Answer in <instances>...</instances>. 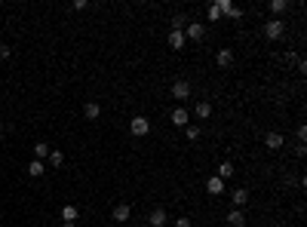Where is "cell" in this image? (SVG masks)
Instances as JSON below:
<instances>
[{
  "label": "cell",
  "instance_id": "2",
  "mask_svg": "<svg viewBox=\"0 0 307 227\" xmlns=\"http://www.w3.org/2000/svg\"><path fill=\"white\" fill-rule=\"evenodd\" d=\"M129 132L135 135V138H144V135L151 132V120H147L144 114H139V117H132V120H129Z\"/></svg>",
  "mask_w": 307,
  "mask_h": 227
},
{
  "label": "cell",
  "instance_id": "4",
  "mask_svg": "<svg viewBox=\"0 0 307 227\" xmlns=\"http://www.w3.org/2000/svg\"><path fill=\"white\" fill-rule=\"evenodd\" d=\"M169 95H172L175 101H188L190 98V83L188 80H175L172 86H169Z\"/></svg>",
  "mask_w": 307,
  "mask_h": 227
},
{
  "label": "cell",
  "instance_id": "30",
  "mask_svg": "<svg viewBox=\"0 0 307 227\" xmlns=\"http://www.w3.org/2000/svg\"><path fill=\"white\" fill-rule=\"evenodd\" d=\"M105 227H120V224H105Z\"/></svg>",
  "mask_w": 307,
  "mask_h": 227
},
{
  "label": "cell",
  "instance_id": "10",
  "mask_svg": "<svg viewBox=\"0 0 307 227\" xmlns=\"http://www.w3.org/2000/svg\"><path fill=\"white\" fill-rule=\"evenodd\" d=\"M227 224H231V227H246L249 221H246V212L243 209H231V212H227Z\"/></svg>",
  "mask_w": 307,
  "mask_h": 227
},
{
  "label": "cell",
  "instance_id": "17",
  "mask_svg": "<svg viewBox=\"0 0 307 227\" xmlns=\"http://www.w3.org/2000/svg\"><path fill=\"white\" fill-rule=\"evenodd\" d=\"M49 151H52V147L47 144V141H37V144H34V160H47V157H49Z\"/></svg>",
  "mask_w": 307,
  "mask_h": 227
},
{
  "label": "cell",
  "instance_id": "22",
  "mask_svg": "<svg viewBox=\"0 0 307 227\" xmlns=\"http://www.w3.org/2000/svg\"><path fill=\"white\" fill-rule=\"evenodd\" d=\"M43 172H47V169H43L40 160H31V163H28V175H31V178H40Z\"/></svg>",
  "mask_w": 307,
  "mask_h": 227
},
{
  "label": "cell",
  "instance_id": "21",
  "mask_svg": "<svg viewBox=\"0 0 307 227\" xmlns=\"http://www.w3.org/2000/svg\"><path fill=\"white\" fill-rule=\"evenodd\" d=\"M47 160H49V166H52V169H62V166H65V154H62V151H49Z\"/></svg>",
  "mask_w": 307,
  "mask_h": 227
},
{
  "label": "cell",
  "instance_id": "15",
  "mask_svg": "<svg viewBox=\"0 0 307 227\" xmlns=\"http://www.w3.org/2000/svg\"><path fill=\"white\" fill-rule=\"evenodd\" d=\"M194 114H197V120H209L212 117V101H197Z\"/></svg>",
  "mask_w": 307,
  "mask_h": 227
},
{
  "label": "cell",
  "instance_id": "11",
  "mask_svg": "<svg viewBox=\"0 0 307 227\" xmlns=\"http://www.w3.org/2000/svg\"><path fill=\"white\" fill-rule=\"evenodd\" d=\"M166 43H169V49H185V43H188L185 40V31H169V40Z\"/></svg>",
  "mask_w": 307,
  "mask_h": 227
},
{
  "label": "cell",
  "instance_id": "16",
  "mask_svg": "<svg viewBox=\"0 0 307 227\" xmlns=\"http://www.w3.org/2000/svg\"><path fill=\"white\" fill-rule=\"evenodd\" d=\"M169 25H172V31H185V28L190 25V16H185V13H175Z\"/></svg>",
  "mask_w": 307,
  "mask_h": 227
},
{
  "label": "cell",
  "instance_id": "24",
  "mask_svg": "<svg viewBox=\"0 0 307 227\" xmlns=\"http://www.w3.org/2000/svg\"><path fill=\"white\" fill-rule=\"evenodd\" d=\"M206 19H209V22H221V9L215 6V3H212V6H206Z\"/></svg>",
  "mask_w": 307,
  "mask_h": 227
},
{
  "label": "cell",
  "instance_id": "3",
  "mask_svg": "<svg viewBox=\"0 0 307 227\" xmlns=\"http://www.w3.org/2000/svg\"><path fill=\"white\" fill-rule=\"evenodd\" d=\"M132 218V206L129 203H117V206L111 209V221L114 224H123V221H129Z\"/></svg>",
  "mask_w": 307,
  "mask_h": 227
},
{
  "label": "cell",
  "instance_id": "12",
  "mask_svg": "<svg viewBox=\"0 0 307 227\" xmlns=\"http://www.w3.org/2000/svg\"><path fill=\"white\" fill-rule=\"evenodd\" d=\"M231 203H234V209H243L246 203H249V190L246 187H236L234 194H231Z\"/></svg>",
  "mask_w": 307,
  "mask_h": 227
},
{
  "label": "cell",
  "instance_id": "14",
  "mask_svg": "<svg viewBox=\"0 0 307 227\" xmlns=\"http://www.w3.org/2000/svg\"><path fill=\"white\" fill-rule=\"evenodd\" d=\"M83 117L86 120H98L101 117V105H98V101H86V105H83Z\"/></svg>",
  "mask_w": 307,
  "mask_h": 227
},
{
  "label": "cell",
  "instance_id": "13",
  "mask_svg": "<svg viewBox=\"0 0 307 227\" xmlns=\"http://www.w3.org/2000/svg\"><path fill=\"white\" fill-rule=\"evenodd\" d=\"M206 190H209L212 197H221V194H224V181H221L218 175H212V178L206 181Z\"/></svg>",
  "mask_w": 307,
  "mask_h": 227
},
{
  "label": "cell",
  "instance_id": "25",
  "mask_svg": "<svg viewBox=\"0 0 307 227\" xmlns=\"http://www.w3.org/2000/svg\"><path fill=\"white\" fill-rule=\"evenodd\" d=\"M295 135H298V144L304 147V141H307V126H304V123L298 126V132H295Z\"/></svg>",
  "mask_w": 307,
  "mask_h": 227
},
{
  "label": "cell",
  "instance_id": "5",
  "mask_svg": "<svg viewBox=\"0 0 307 227\" xmlns=\"http://www.w3.org/2000/svg\"><path fill=\"white\" fill-rule=\"evenodd\" d=\"M203 37H206V25H200V22H194V19H190V25L185 28V40H194V43H200Z\"/></svg>",
  "mask_w": 307,
  "mask_h": 227
},
{
  "label": "cell",
  "instance_id": "29",
  "mask_svg": "<svg viewBox=\"0 0 307 227\" xmlns=\"http://www.w3.org/2000/svg\"><path fill=\"white\" fill-rule=\"evenodd\" d=\"M0 144H3V129H0Z\"/></svg>",
  "mask_w": 307,
  "mask_h": 227
},
{
  "label": "cell",
  "instance_id": "18",
  "mask_svg": "<svg viewBox=\"0 0 307 227\" xmlns=\"http://www.w3.org/2000/svg\"><path fill=\"white\" fill-rule=\"evenodd\" d=\"M200 135H203V126H197V123H188L185 126V138L188 141H200Z\"/></svg>",
  "mask_w": 307,
  "mask_h": 227
},
{
  "label": "cell",
  "instance_id": "8",
  "mask_svg": "<svg viewBox=\"0 0 307 227\" xmlns=\"http://www.w3.org/2000/svg\"><path fill=\"white\" fill-rule=\"evenodd\" d=\"M215 65H218L221 71H227V68L234 65V49H218L215 52Z\"/></svg>",
  "mask_w": 307,
  "mask_h": 227
},
{
  "label": "cell",
  "instance_id": "20",
  "mask_svg": "<svg viewBox=\"0 0 307 227\" xmlns=\"http://www.w3.org/2000/svg\"><path fill=\"white\" fill-rule=\"evenodd\" d=\"M77 218H80V209L77 206H71V203L62 206V221H77Z\"/></svg>",
  "mask_w": 307,
  "mask_h": 227
},
{
  "label": "cell",
  "instance_id": "23",
  "mask_svg": "<svg viewBox=\"0 0 307 227\" xmlns=\"http://www.w3.org/2000/svg\"><path fill=\"white\" fill-rule=\"evenodd\" d=\"M286 9H289V3H286V0H270V13H286Z\"/></svg>",
  "mask_w": 307,
  "mask_h": 227
},
{
  "label": "cell",
  "instance_id": "7",
  "mask_svg": "<svg viewBox=\"0 0 307 227\" xmlns=\"http://www.w3.org/2000/svg\"><path fill=\"white\" fill-rule=\"evenodd\" d=\"M169 120H172V126L185 129L188 123H190V111H188V108H172V114H169Z\"/></svg>",
  "mask_w": 307,
  "mask_h": 227
},
{
  "label": "cell",
  "instance_id": "27",
  "mask_svg": "<svg viewBox=\"0 0 307 227\" xmlns=\"http://www.w3.org/2000/svg\"><path fill=\"white\" fill-rule=\"evenodd\" d=\"M172 227H190V218H175Z\"/></svg>",
  "mask_w": 307,
  "mask_h": 227
},
{
  "label": "cell",
  "instance_id": "26",
  "mask_svg": "<svg viewBox=\"0 0 307 227\" xmlns=\"http://www.w3.org/2000/svg\"><path fill=\"white\" fill-rule=\"evenodd\" d=\"M9 55H13V46H9V43H0V59H9Z\"/></svg>",
  "mask_w": 307,
  "mask_h": 227
},
{
  "label": "cell",
  "instance_id": "19",
  "mask_svg": "<svg viewBox=\"0 0 307 227\" xmlns=\"http://www.w3.org/2000/svg\"><path fill=\"white\" fill-rule=\"evenodd\" d=\"M234 172H236V169H234V163H231V160H224V163L218 166V172H215V175H218L221 181H227V178H234Z\"/></svg>",
  "mask_w": 307,
  "mask_h": 227
},
{
  "label": "cell",
  "instance_id": "9",
  "mask_svg": "<svg viewBox=\"0 0 307 227\" xmlns=\"http://www.w3.org/2000/svg\"><path fill=\"white\" fill-rule=\"evenodd\" d=\"M283 144H286V138H283L280 132H267L264 135V147H267V151H280Z\"/></svg>",
  "mask_w": 307,
  "mask_h": 227
},
{
  "label": "cell",
  "instance_id": "28",
  "mask_svg": "<svg viewBox=\"0 0 307 227\" xmlns=\"http://www.w3.org/2000/svg\"><path fill=\"white\" fill-rule=\"evenodd\" d=\"M62 227H77V221H62Z\"/></svg>",
  "mask_w": 307,
  "mask_h": 227
},
{
  "label": "cell",
  "instance_id": "6",
  "mask_svg": "<svg viewBox=\"0 0 307 227\" xmlns=\"http://www.w3.org/2000/svg\"><path fill=\"white\" fill-rule=\"evenodd\" d=\"M147 224H151V227H169V215H166V209H163V206L151 209V215H147Z\"/></svg>",
  "mask_w": 307,
  "mask_h": 227
},
{
  "label": "cell",
  "instance_id": "1",
  "mask_svg": "<svg viewBox=\"0 0 307 227\" xmlns=\"http://www.w3.org/2000/svg\"><path fill=\"white\" fill-rule=\"evenodd\" d=\"M264 37L267 40H283L286 37V22L283 19H267L264 22Z\"/></svg>",
  "mask_w": 307,
  "mask_h": 227
}]
</instances>
